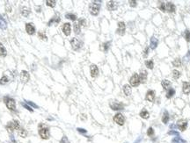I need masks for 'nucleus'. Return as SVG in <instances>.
Instances as JSON below:
<instances>
[{"mask_svg": "<svg viewBox=\"0 0 190 143\" xmlns=\"http://www.w3.org/2000/svg\"><path fill=\"white\" fill-rule=\"evenodd\" d=\"M19 122L18 120H12L8 122V124L6 125V130L9 132V133H12L14 132L15 130H19Z\"/></svg>", "mask_w": 190, "mask_h": 143, "instance_id": "nucleus-2", "label": "nucleus"}, {"mask_svg": "<svg viewBox=\"0 0 190 143\" xmlns=\"http://www.w3.org/2000/svg\"><path fill=\"white\" fill-rule=\"evenodd\" d=\"M140 117L143 118V119H149V117H150V113H149V111L146 110V109H143L141 111H140Z\"/></svg>", "mask_w": 190, "mask_h": 143, "instance_id": "nucleus-24", "label": "nucleus"}, {"mask_svg": "<svg viewBox=\"0 0 190 143\" xmlns=\"http://www.w3.org/2000/svg\"><path fill=\"white\" fill-rule=\"evenodd\" d=\"M90 73H91V77L95 78L99 76V68L97 67V65L92 64L90 66Z\"/></svg>", "mask_w": 190, "mask_h": 143, "instance_id": "nucleus-12", "label": "nucleus"}, {"mask_svg": "<svg viewBox=\"0 0 190 143\" xmlns=\"http://www.w3.org/2000/svg\"><path fill=\"white\" fill-rule=\"evenodd\" d=\"M155 91H152V90H149V91L146 92L145 95V99L149 102H154L155 101Z\"/></svg>", "mask_w": 190, "mask_h": 143, "instance_id": "nucleus-13", "label": "nucleus"}, {"mask_svg": "<svg viewBox=\"0 0 190 143\" xmlns=\"http://www.w3.org/2000/svg\"><path fill=\"white\" fill-rule=\"evenodd\" d=\"M60 20L61 19H60V18H59L58 16L53 17V18L49 21V23H48V26H52L53 24H54V25H57L59 22H60Z\"/></svg>", "mask_w": 190, "mask_h": 143, "instance_id": "nucleus-21", "label": "nucleus"}, {"mask_svg": "<svg viewBox=\"0 0 190 143\" xmlns=\"http://www.w3.org/2000/svg\"><path fill=\"white\" fill-rule=\"evenodd\" d=\"M22 105H23V106H24V107H25V108H26V109H27V110H28V111H33L32 108H31V107H30V106H28V105H26V104L22 103Z\"/></svg>", "mask_w": 190, "mask_h": 143, "instance_id": "nucleus-49", "label": "nucleus"}, {"mask_svg": "<svg viewBox=\"0 0 190 143\" xmlns=\"http://www.w3.org/2000/svg\"><path fill=\"white\" fill-rule=\"evenodd\" d=\"M21 14L24 17H28V15L30 14V9L26 8V7H23L21 9Z\"/></svg>", "mask_w": 190, "mask_h": 143, "instance_id": "nucleus-28", "label": "nucleus"}, {"mask_svg": "<svg viewBox=\"0 0 190 143\" xmlns=\"http://www.w3.org/2000/svg\"><path fill=\"white\" fill-rule=\"evenodd\" d=\"M176 10V7L172 2H167L166 3V12L167 11L168 12H171V13H173Z\"/></svg>", "mask_w": 190, "mask_h": 143, "instance_id": "nucleus-18", "label": "nucleus"}, {"mask_svg": "<svg viewBox=\"0 0 190 143\" xmlns=\"http://www.w3.org/2000/svg\"><path fill=\"white\" fill-rule=\"evenodd\" d=\"M19 77L22 83H27L29 81V79H30V75H29V73L26 70H22L20 72Z\"/></svg>", "mask_w": 190, "mask_h": 143, "instance_id": "nucleus-10", "label": "nucleus"}, {"mask_svg": "<svg viewBox=\"0 0 190 143\" xmlns=\"http://www.w3.org/2000/svg\"><path fill=\"white\" fill-rule=\"evenodd\" d=\"M145 66L147 67L148 69H153L154 68V62L152 60H147L145 61Z\"/></svg>", "mask_w": 190, "mask_h": 143, "instance_id": "nucleus-29", "label": "nucleus"}, {"mask_svg": "<svg viewBox=\"0 0 190 143\" xmlns=\"http://www.w3.org/2000/svg\"><path fill=\"white\" fill-rule=\"evenodd\" d=\"M4 101L6 105V107H7L9 110H11V111H16V103H15L14 99L9 97H4Z\"/></svg>", "mask_w": 190, "mask_h": 143, "instance_id": "nucleus-3", "label": "nucleus"}, {"mask_svg": "<svg viewBox=\"0 0 190 143\" xmlns=\"http://www.w3.org/2000/svg\"><path fill=\"white\" fill-rule=\"evenodd\" d=\"M114 121L119 126H123L125 123V118L121 113H116L114 116Z\"/></svg>", "mask_w": 190, "mask_h": 143, "instance_id": "nucleus-6", "label": "nucleus"}, {"mask_svg": "<svg viewBox=\"0 0 190 143\" xmlns=\"http://www.w3.org/2000/svg\"><path fill=\"white\" fill-rule=\"evenodd\" d=\"M65 18H68V19H71L72 21H75L77 19V15L76 14H73V13H67L65 15Z\"/></svg>", "mask_w": 190, "mask_h": 143, "instance_id": "nucleus-33", "label": "nucleus"}, {"mask_svg": "<svg viewBox=\"0 0 190 143\" xmlns=\"http://www.w3.org/2000/svg\"><path fill=\"white\" fill-rule=\"evenodd\" d=\"M77 131H78L79 133H86V130H85V129H82V128H77Z\"/></svg>", "mask_w": 190, "mask_h": 143, "instance_id": "nucleus-50", "label": "nucleus"}, {"mask_svg": "<svg viewBox=\"0 0 190 143\" xmlns=\"http://www.w3.org/2000/svg\"><path fill=\"white\" fill-rule=\"evenodd\" d=\"M184 37H185V39H186L187 41L189 42L190 41V32H189V30L187 29V30L185 31L184 32Z\"/></svg>", "mask_w": 190, "mask_h": 143, "instance_id": "nucleus-41", "label": "nucleus"}, {"mask_svg": "<svg viewBox=\"0 0 190 143\" xmlns=\"http://www.w3.org/2000/svg\"><path fill=\"white\" fill-rule=\"evenodd\" d=\"M110 44H111L110 41H107V42L103 43V44H102V50H103L104 52H107V51L108 50V48H109Z\"/></svg>", "mask_w": 190, "mask_h": 143, "instance_id": "nucleus-37", "label": "nucleus"}, {"mask_svg": "<svg viewBox=\"0 0 190 143\" xmlns=\"http://www.w3.org/2000/svg\"><path fill=\"white\" fill-rule=\"evenodd\" d=\"M130 83L132 87H137L140 84V79H139V76L138 74L135 73V74L132 75V77L130 79Z\"/></svg>", "mask_w": 190, "mask_h": 143, "instance_id": "nucleus-7", "label": "nucleus"}, {"mask_svg": "<svg viewBox=\"0 0 190 143\" xmlns=\"http://www.w3.org/2000/svg\"><path fill=\"white\" fill-rule=\"evenodd\" d=\"M118 27L117 30H116V33H118L119 35H123L125 33L126 31V25L123 21H120L118 22Z\"/></svg>", "mask_w": 190, "mask_h": 143, "instance_id": "nucleus-9", "label": "nucleus"}, {"mask_svg": "<svg viewBox=\"0 0 190 143\" xmlns=\"http://www.w3.org/2000/svg\"><path fill=\"white\" fill-rule=\"evenodd\" d=\"M100 10V4L98 2H92L89 5V12L93 16H97Z\"/></svg>", "mask_w": 190, "mask_h": 143, "instance_id": "nucleus-1", "label": "nucleus"}, {"mask_svg": "<svg viewBox=\"0 0 190 143\" xmlns=\"http://www.w3.org/2000/svg\"><path fill=\"white\" fill-rule=\"evenodd\" d=\"M169 119H170V116H169L167 111H166L164 113H163V116H162V122H163L164 124H167Z\"/></svg>", "mask_w": 190, "mask_h": 143, "instance_id": "nucleus-25", "label": "nucleus"}, {"mask_svg": "<svg viewBox=\"0 0 190 143\" xmlns=\"http://www.w3.org/2000/svg\"><path fill=\"white\" fill-rule=\"evenodd\" d=\"M149 51H150V49H149V47H146L145 48H144V54H143V56L144 57V58H146V57L148 56V54H149Z\"/></svg>", "mask_w": 190, "mask_h": 143, "instance_id": "nucleus-45", "label": "nucleus"}, {"mask_svg": "<svg viewBox=\"0 0 190 143\" xmlns=\"http://www.w3.org/2000/svg\"><path fill=\"white\" fill-rule=\"evenodd\" d=\"M147 135L148 136H153L154 135V130L152 127H149L147 130Z\"/></svg>", "mask_w": 190, "mask_h": 143, "instance_id": "nucleus-44", "label": "nucleus"}, {"mask_svg": "<svg viewBox=\"0 0 190 143\" xmlns=\"http://www.w3.org/2000/svg\"><path fill=\"white\" fill-rule=\"evenodd\" d=\"M60 143H70V141L66 136H63V137L62 138V140L60 141Z\"/></svg>", "mask_w": 190, "mask_h": 143, "instance_id": "nucleus-46", "label": "nucleus"}, {"mask_svg": "<svg viewBox=\"0 0 190 143\" xmlns=\"http://www.w3.org/2000/svg\"><path fill=\"white\" fill-rule=\"evenodd\" d=\"M18 133H19V135L20 137H22V138H26V136H27V132H26L24 128L19 129Z\"/></svg>", "mask_w": 190, "mask_h": 143, "instance_id": "nucleus-31", "label": "nucleus"}, {"mask_svg": "<svg viewBox=\"0 0 190 143\" xmlns=\"http://www.w3.org/2000/svg\"><path fill=\"white\" fill-rule=\"evenodd\" d=\"M62 30H63V32L64 33L66 36H69L71 34V26L70 23H64L62 27Z\"/></svg>", "mask_w": 190, "mask_h": 143, "instance_id": "nucleus-14", "label": "nucleus"}, {"mask_svg": "<svg viewBox=\"0 0 190 143\" xmlns=\"http://www.w3.org/2000/svg\"><path fill=\"white\" fill-rule=\"evenodd\" d=\"M11 139H12V142H11V143H17L16 141H15V139L13 138V136H12V138H11Z\"/></svg>", "mask_w": 190, "mask_h": 143, "instance_id": "nucleus-51", "label": "nucleus"}, {"mask_svg": "<svg viewBox=\"0 0 190 143\" xmlns=\"http://www.w3.org/2000/svg\"><path fill=\"white\" fill-rule=\"evenodd\" d=\"M10 81V79L8 78L7 76H3L2 78H0V84H5Z\"/></svg>", "mask_w": 190, "mask_h": 143, "instance_id": "nucleus-35", "label": "nucleus"}, {"mask_svg": "<svg viewBox=\"0 0 190 143\" xmlns=\"http://www.w3.org/2000/svg\"><path fill=\"white\" fill-rule=\"evenodd\" d=\"M78 24L80 26H86V20H85V18H79Z\"/></svg>", "mask_w": 190, "mask_h": 143, "instance_id": "nucleus-43", "label": "nucleus"}, {"mask_svg": "<svg viewBox=\"0 0 190 143\" xmlns=\"http://www.w3.org/2000/svg\"><path fill=\"white\" fill-rule=\"evenodd\" d=\"M26 32L28 33L29 35L35 34V27L32 23H27L26 24Z\"/></svg>", "mask_w": 190, "mask_h": 143, "instance_id": "nucleus-15", "label": "nucleus"}, {"mask_svg": "<svg viewBox=\"0 0 190 143\" xmlns=\"http://www.w3.org/2000/svg\"><path fill=\"white\" fill-rule=\"evenodd\" d=\"M172 65H173L174 67H177V68L180 67V66H181V60H180V58L174 59L173 62H172Z\"/></svg>", "mask_w": 190, "mask_h": 143, "instance_id": "nucleus-34", "label": "nucleus"}, {"mask_svg": "<svg viewBox=\"0 0 190 143\" xmlns=\"http://www.w3.org/2000/svg\"><path fill=\"white\" fill-rule=\"evenodd\" d=\"M73 29H74V32H75L76 34H79L81 32V27L79 26L78 23H75L74 26H73Z\"/></svg>", "mask_w": 190, "mask_h": 143, "instance_id": "nucleus-30", "label": "nucleus"}, {"mask_svg": "<svg viewBox=\"0 0 190 143\" xmlns=\"http://www.w3.org/2000/svg\"><path fill=\"white\" fill-rule=\"evenodd\" d=\"M38 36H39V38H40V40H48V37H47L46 33H45L44 32H38Z\"/></svg>", "mask_w": 190, "mask_h": 143, "instance_id": "nucleus-38", "label": "nucleus"}, {"mask_svg": "<svg viewBox=\"0 0 190 143\" xmlns=\"http://www.w3.org/2000/svg\"><path fill=\"white\" fill-rule=\"evenodd\" d=\"M56 4H57V2H56L55 0H47L46 1V4L48 6H49V7H52V8H54L56 6Z\"/></svg>", "mask_w": 190, "mask_h": 143, "instance_id": "nucleus-36", "label": "nucleus"}, {"mask_svg": "<svg viewBox=\"0 0 190 143\" xmlns=\"http://www.w3.org/2000/svg\"><path fill=\"white\" fill-rule=\"evenodd\" d=\"M70 42H71L72 49L75 51L79 50V49L82 48V46H83V42H82L80 40H78L77 38H72Z\"/></svg>", "mask_w": 190, "mask_h": 143, "instance_id": "nucleus-5", "label": "nucleus"}, {"mask_svg": "<svg viewBox=\"0 0 190 143\" xmlns=\"http://www.w3.org/2000/svg\"><path fill=\"white\" fill-rule=\"evenodd\" d=\"M182 91L185 93V94H189L190 93V83L188 82H183L182 83Z\"/></svg>", "mask_w": 190, "mask_h": 143, "instance_id": "nucleus-19", "label": "nucleus"}, {"mask_svg": "<svg viewBox=\"0 0 190 143\" xmlns=\"http://www.w3.org/2000/svg\"><path fill=\"white\" fill-rule=\"evenodd\" d=\"M41 127H40V129H39V135L40 136V138L43 140H48L49 138V130L48 127H44L43 124H41Z\"/></svg>", "mask_w": 190, "mask_h": 143, "instance_id": "nucleus-4", "label": "nucleus"}, {"mask_svg": "<svg viewBox=\"0 0 190 143\" xmlns=\"http://www.w3.org/2000/svg\"><path fill=\"white\" fill-rule=\"evenodd\" d=\"M172 143H186V141H183L180 137H175L172 140Z\"/></svg>", "mask_w": 190, "mask_h": 143, "instance_id": "nucleus-42", "label": "nucleus"}, {"mask_svg": "<svg viewBox=\"0 0 190 143\" xmlns=\"http://www.w3.org/2000/svg\"><path fill=\"white\" fill-rule=\"evenodd\" d=\"M177 127L180 131H185L187 127H188V121L186 119H180V120L177 121Z\"/></svg>", "mask_w": 190, "mask_h": 143, "instance_id": "nucleus-11", "label": "nucleus"}, {"mask_svg": "<svg viewBox=\"0 0 190 143\" xmlns=\"http://www.w3.org/2000/svg\"><path fill=\"white\" fill-rule=\"evenodd\" d=\"M139 76V79H140V83H145L146 81H147V77H148V73L146 70H141L140 71Z\"/></svg>", "mask_w": 190, "mask_h": 143, "instance_id": "nucleus-17", "label": "nucleus"}, {"mask_svg": "<svg viewBox=\"0 0 190 143\" xmlns=\"http://www.w3.org/2000/svg\"><path fill=\"white\" fill-rule=\"evenodd\" d=\"M161 85H162V87H163L165 90H167V91H168V90L170 89L171 85H172V83H171L169 80H167V79H165V80L162 81Z\"/></svg>", "mask_w": 190, "mask_h": 143, "instance_id": "nucleus-22", "label": "nucleus"}, {"mask_svg": "<svg viewBox=\"0 0 190 143\" xmlns=\"http://www.w3.org/2000/svg\"><path fill=\"white\" fill-rule=\"evenodd\" d=\"M6 26H7V23H6L5 19L0 15V29L4 30V29L6 28Z\"/></svg>", "mask_w": 190, "mask_h": 143, "instance_id": "nucleus-26", "label": "nucleus"}, {"mask_svg": "<svg viewBox=\"0 0 190 143\" xmlns=\"http://www.w3.org/2000/svg\"><path fill=\"white\" fill-rule=\"evenodd\" d=\"M129 3H130V5L131 6V7H135V6H136V4H137L136 1H131V0H130Z\"/></svg>", "mask_w": 190, "mask_h": 143, "instance_id": "nucleus-47", "label": "nucleus"}, {"mask_svg": "<svg viewBox=\"0 0 190 143\" xmlns=\"http://www.w3.org/2000/svg\"><path fill=\"white\" fill-rule=\"evenodd\" d=\"M26 104H28V105H31V106H32V107H35V108H38V106H37V105H35V104L31 103L30 101H26Z\"/></svg>", "mask_w": 190, "mask_h": 143, "instance_id": "nucleus-48", "label": "nucleus"}, {"mask_svg": "<svg viewBox=\"0 0 190 143\" xmlns=\"http://www.w3.org/2000/svg\"><path fill=\"white\" fill-rule=\"evenodd\" d=\"M180 71H178L177 69H174V70L172 71V77H173L174 79H178L180 78Z\"/></svg>", "mask_w": 190, "mask_h": 143, "instance_id": "nucleus-39", "label": "nucleus"}, {"mask_svg": "<svg viewBox=\"0 0 190 143\" xmlns=\"http://www.w3.org/2000/svg\"><path fill=\"white\" fill-rule=\"evenodd\" d=\"M174 94H175V91H174L172 88H170V89L167 91V93H166V97H167V98H171V97H173Z\"/></svg>", "mask_w": 190, "mask_h": 143, "instance_id": "nucleus-32", "label": "nucleus"}, {"mask_svg": "<svg viewBox=\"0 0 190 143\" xmlns=\"http://www.w3.org/2000/svg\"><path fill=\"white\" fill-rule=\"evenodd\" d=\"M6 54H7V52H6L5 48L2 43L0 42V56H6Z\"/></svg>", "mask_w": 190, "mask_h": 143, "instance_id": "nucleus-27", "label": "nucleus"}, {"mask_svg": "<svg viewBox=\"0 0 190 143\" xmlns=\"http://www.w3.org/2000/svg\"><path fill=\"white\" fill-rule=\"evenodd\" d=\"M123 92H124V94L127 96V97L130 96V94H131V92H132L131 86H130V84H125V85H124V86H123Z\"/></svg>", "mask_w": 190, "mask_h": 143, "instance_id": "nucleus-20", "label": "nucleus"}, {"mask_svg": "<svg viewBox=\"0 0 190 143\" xmlns=\"http://www.w3.org/2000/svg\"><path fill=\"white\" fill-rule=\"evenodd\" d=\"M158 40L155 38V37H152L151 39V41H150V48L152 49H155L157 47H158Z\"/></svg>", "mask_w": 190, "mask_h": 143, "instance_id": "nucleus-23", "label": "nucleus"}, {"mask_svg": "<svg viewBox=\"0 0 190 143\" xmlns=\"http://www.w3.org/2000/svg\"><path fill=\"white\" fill-rule=\"evenodd\" d=\"M158 8L161 12H166V3L164 2H160L159 4H158Z\"/></svg>", "mask_w": 190, "mask_h": 143, "instance_id": "nucleus-40", "label": "nucleus"}, {"mask_svg": "<svg viewBox=\"0 0 190 143\" xmlns=\"http://www.w3.org/2000/svg\"><path fill=\"white\" fill-rule=\"evenodd\" d=\"M107 8L108 11H115L118 8V3L115 1H108L107 4Z\"/></svg>", "mask_w": 190, "mask_h": 143, "instance_id": "nucleus-16", "label": "nucleus"}, {"mask_svg": "<svg viewBox=\"0 0 190 143\" xmlns=\"http://www.w3.org/2000/svg\"><path fill=\"white\" fill-rule=\"evenodd\" d=\"M110 107L114 111H120V110H123L124 105L121 102H117V101H113L109 104Z\"/></svg>", "mask_w": 190, "mask_h": 143, "instance_id": "nucleus-8", "label": "nucleus"}]
</instances>
